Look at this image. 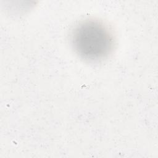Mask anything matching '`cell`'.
<instances>
[{"label":"cell","mask_w":158,"mask_h":158,"mask_svg":"<svg viewBox=\"0 0 158 158\" xmlns=\"http://www.w3.org/2000/svg\"><path fill=\"white\" fill-rule=\"evenodd\" d=\"M75 52L82 59L98 61L106 57L114 45L112 34L102 23L93 20L81 22L71 35Z\"/></svg>","instance_id":"6da1fadb"}]
</instances>
